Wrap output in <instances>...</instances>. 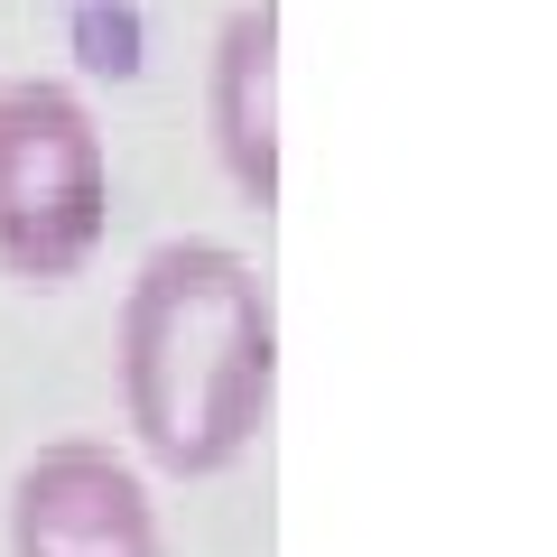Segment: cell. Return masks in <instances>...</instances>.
<instances>
[{
    "label": "cell",
    "instance_id": "obj_1",
    "mask_svg": "<svg viewBox=\"0 0 557 557\" xmlns=\"http://www.w3.org/2000/svg\"><path fill=\"white\" fill-rule=\"evenodd\" d=\"M112 381L131 446L177 483H214L270 437L278 298L233 242H159L112 317Z\"/></svg>",
    "mask_w": 557,
    "mask_h": 557
},
{
    "label": "cell",
    "instance_id": "obj_2",
    "mask_svg": "<svg viewBox=\"0 0 557 557\" xmlns=\"http://www.w3.org/2000/svg\"><path fill=\"white\" fill-rule=\"evenodd\" d=\"M112 233V139L94 102L57 75L0 84V278L75 288Z\"/></svg>",
    "mask_w": 557,
    "mask_h": 557
},
{
    "label": "cell",
    "instance_id": "obj_3",
    "mask_svg": "<svg viewBox=\"0 0 557 557\" xmlns=\"http://www.w3.org/2000/svg\"><path fill=\"white\" fill-rule=\"evenodd\" d=\"M10 557H168L149 474L102 437L38 446L10 483Z\"/></svg>",
    "mask_w": 557,
    "mask_h": 557
},
{
    "label": "cell",
    "instance_id": "obj_4",
    "mask_svg": "<svg viewBox=\"0 0 557 557\" xmlns=\"http://www.w3.org/2000/svg\"><path fill=\"white\" fill-rule=\"evenodd\" d=\"M205 139L242 205L278 214V0L223 10L205 47Z\"/></svg>",
    "mask_w": 557,
    "mask_h": 557
}]
</instances>
